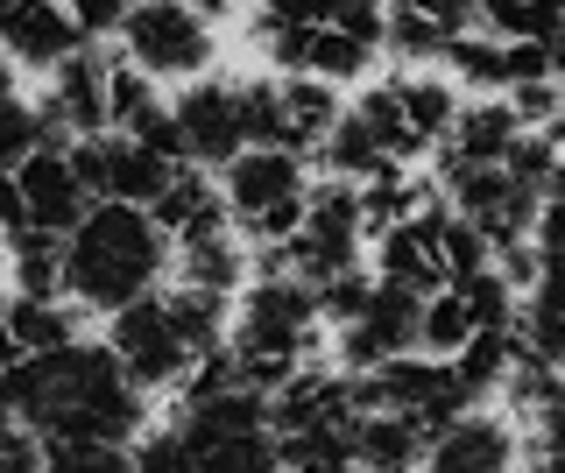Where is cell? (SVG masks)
<instances>
[{"label":"cell","instance_id":"7","mask_svg":"<svg viewBox=\"0 0 565 473\" xmlns=\"http://www.w3.org/2000/svg\"><path fill=\"white\" fill-rule=\"evenodd\" d=\"M438 178H446L452 213L481 226L494 255L537 234V184H523L509 163H438Z\"/></svg>","mask_w":565,"mask_h":473},{"label":"cell","instance_id":"28","mask_svg":"<svg viewBox=\"0 0 565 473\" xmlns=\"http://www.w3.org/2000/svg\"><path fill=\"white\" fill-rule=\"evenodd\" d=\"M276 466H297V473H340V466H353L347 424H311V431H282V438H276Z\"/></svg>","mask_w":565,"mask_h":473},{"label":"cell","instance_id":"30","mask_svg":"<svg viewBox=\"0 0 565 473\" xmlns=\"http://www.w3.org/2000/svg\"><path fill=\"white\" fill-rule=\"evenodd\" d=\"M35 142H50V135H43V114H35L29 99L8 85V93H0V170H14Z\"/></svg>","mask_w":565,"mask_h":473},{"label":"cell","instance_id":"20","mask_svg":"<svg viewBox=\"0 0 565 473\" xmlns=\"http://www.w3.org/2000/svg\"><path fill=\"white\" fill-rule=\"evenodd\" d=\"M340 120V85L311 78V72H290L276 78V142L311 155L318 142H326V128Z\"/></svg>","mask_w":565,"mask_h":473},{"label":"cell","instance_id":"21","mask_svg":"<svg viewBox=\"0 0 565 473\" xmlns=\"http://www.w3.org/2000/svg\"><path fill=\"white\" fill-rule=\"evenodd\" d=\"M149 219L163 226V240L177 248V240L205 234V226H226V198H220L212 178H199V170H170V184L149 198Z\"/></svg>","mask_w":565,"mask_h":473},{"label":"cell","instance_id":"23","mask_svg":"<svg viewBox=\"0 0 565 473\" xmlns=\"http://www.w3.org/2000/svg\"><path fill=\"white\" fill-rule=\"evenodd\" d=\"M177 269H184L191 290L234 297L247 283V255H241V240H234V219H226V226H205V234H191V240H177Z\"/></svg>","mask_w":565,"mask_h":473},{"label":"cell","instance_id":"10","mask_svg":"<svg viewBox=\"0 0 565 473\" xmlns=\"http://www.w3.org/2000/svg\"><path fill=\"white\" fill-rule=\"evenodd\" d=\"M516 460H523V431L509 417L481 410V402L452 410L431 431V445H424V466H438V473H509Z\"/></svg>","mask_w":565,"mask_h":473},{"label":"cell","instance_id":"39","mask_svg":"<svg viewBox=\"0 0 565 473\" xmlns=\"http://www.w3.org/2000/svg\"><path fill=\"white\" fill-rule=\"evenodd\" d=\"M14 361H22V346H14V332H8V319H0V375H8Z\"/></svg>","mask_w":565,"mask_h":473},{"label":"cell","instance_id":"19","mask_svg":"<svg viewBox=\"0 0 565 473\" xmlns=\"http://www.w3.org/2000/svg\"><path fill=\"white\" fill-rule=\"evenodd\" d=\"M516 135H523V120L509 107V93L502 99H459L452 128L438 135V149H446L438 163H502Z\"/></svg>","mask_w":565,"mask_h":473},{"label":"cell","instance_id":"18","mask_svg":"<svg viewBox=\"0 0 565 473\" xmlns=\"http://www.w3.org/2000/svg\"><path fill=\"white\" fill-rule=\"evenodd\" d=\"M347 445H353V466H375V473H396V466H424V445L431 431L403 410H382V402H361L347 417Z\"/></svg>","mask_w":565,"mask_h":473},{"label":"cell","instance_id":"5","mask_svg":"<svg viewBox=\"0 0 565 473\" xmlns=\"http://www.w3.org/2000/svg\"><path fill=\"white\" fill-rule=\"evenodd\" d=\"M361 234H367V226H361V198H353L347 178H332V184L311 191L305 213H297V226L269 248V269H290V276H305V283H326V276L353 269Z\"/></svg>","mask_w":565,"mask_h":473},{"label":"cell","instance_id":"13","mask_svg":"<svg viewBox=\"0 0 565 473\" xmlns=\"http://www.w3.org/2000/svg\"><path fill=\"white\" fill-rule=\"evenodd\" d=\"M8 178H14V191H22V219L29 226H50V234H71L78 213L93 205L78 163H71V142H35Z\"/></svg>","mask_w":565,"mask_h":473},{"label":"cell","instance_id":"32","mask_svg":"<svg viewBox=\"0 0 565 473\" xmlns=\"http://www.w3.org/2000/svg\"><path fill=\"white\" fill-rule=\"evenodd\" d=\"M509 107H516L523 128H552V120L565 114V93L552 78H523V85H509Z\"/></svg>","mask_w":565,"mask_h":473},{"label":"cell","instance_id":"25","mask_svg":"<svg viewBox=\"0 0 565 473\" xmlns=\"http://www.w3.org/2000/svg\"><path fill=\"white\" fill-rule=\"evenodd\" d=\"M353 198H361V226H367V234H382V226L417 219L424 205H431V191L403 178V163H382L375 178H361V184H353Z\"/></svg>","mask_w":565,"mask_h":473},{"label":"cell","instance_id":"38","mask_svg":"<svg viewBox=\"0 0 565 473\" xmlns=\"http://www.w3.org/2000/svg\"><path fill=\"white\" fill-rule=\"evenodd\" d=\"M537 424H565V367H558V389H552V402L537 410Z\"/></svg>","mask_w":565,"mask_h":473},{"label":"cell","instance_id":"9","mask_svg":"<svg viewBox=\"0 0 565 473\" xmlns=\"http://www.w3.org/2000/svg\"><path fill=\"white\" fill-rule=\"evenodd\" d=\"M177 142H184V163H205V170H220L226 155H241L247 149V120H241V85L234 78H191L184 93H177Z\"/></svg>","mask_w":565,"mask_h":473},{"label":"cell","instance_id":"35","mask_svg":"<svg viewBox=\"0 0 565 473\" xmlns=\"http://www.w3.org/2000/svg\"><path fill=\"white\" fill-rule=\"evenodd\" d=\"M128 135H135V142H149L156 155H170V163H184V142H177V120H170L163 99H156V107H141V114L128 120Z\"/></svg>","mask_w":565,"mask_h":473},{"label":"cell","instance_id":"2","mask_svg":"<svg viewBox=\"0 0 565 473\" xmlns=\"http://www.w3.org/2000/svg\"><path fill=\"white\" fill-rule=\"evenodd\" d=\"M318 297L305 276L290 269H269L262 283L241 290V319H234V361H241V381H255L262 396L276 389L290 367H305V354L318 346Z\"/></svg>","mask_w":565,"mask_h":473},{"label":"cell","instance_id":"34","mask_svg":"<svg viewBox=\"0 0 565 473\" xmlns=\"http://www.w3.org/2000/svg\"><path fill=\"white\" fill-rule=\"evenodd\" d=\"M537 234H544V248H565V155L537 184Z\"/></svg>","mask_w":565,"mask_h":473},{"label":"cell","instance_id":"14","mask_svg":"<svg viewBox=\"0 0 565 473\" xmlns=\"http://www.w3.org/2000/svg\"><path fill=\"white\" fill-rule=\"evenodd\" d=\"M473 22H481V0H396L382 8V43L411 64H438Z\"/></svg>","mask_w":565,"mask_h":473},{"label":"cell","instance_id":"24","mask_svg":"<svg viewBox=\"0 0 565 473\" xmlns=\"http://www.w3.org/2000/svg\"><path fill=\"white\" fill-rule=\"evenodd\" d=\"M388 99H396V114H403V135H411V149H438V135L452 128V114H459V93L446 78H396L388 85Z\"/></svg>","mask_w":565,"mask_h":473},{"label":"cell","instance_id":"1","mask_svg":"<svg viewBox=\"0 0 565 473\" xmlns=\"http://www.w3.org/2000/svg\"><path fill=\"white\" fill-rule=\"evenodd\" d=\"M170 269V240L149 219V205L93 198L64 234V297L85 311H120L128 297L156 290Z\"/></svg>","mask_w":565,"mask_h":473},{"label":"cell","instance_id":"41","mask_svg":"<svg viewBox=\"0 0 565 473\" xmlns=\"http://www.w3.org/2000/svg\"><path fill=\"white\" fill-rule=\"evenodd\" d=\"M0 8H8V0H0Z\"/></svg>","mask_w":565,"mask_h":473},{"label":"cell","instance_id":"31","mask_svg":"<svg viewBox=\"0 0 565 473\" xmlns=\"http://www.w3.org/2000/svg\"><path fill=\"white\" fill-rule=\"evenodd\" d=\"M353 114L367 120V128H375V142L388 149V163H411V135H403V114H396V99H388V85H375V93H361L353 99Z\"/></svg>","mask_w":565,"mask_h":473},{"label":"cell","instance_id":"36","mask_svg":"<svg viewBox=\"0 0 565 473\" xmlns=\"http://www.w3.org/2000/svg\"><path fill=\"white\" fill-rule=\"evenodd\" d=\"M64 8H71V22H78L85 36H114V22H120L128 0H64Z\"/></svg>","mask_w":565,"mask_h":473},{"label":"cell","instance_id":"12","mask_svg":"<svg viewBox=\"0 0 565 473\" xmlns=\"http://www.w3.org/2000/svg\"><path fill=\"white\" fill-rule=\"evenodd\" d=\"M417 304L424 297H411V290H396V283L375 276L367 304L340 325V367L347 375H367V367H382L388 354H411L417 346Z\"/></svg>","mask_w":565,"mask_h":473},{"label":"cell","instance_id":"27","mask_svg":"<svg viewBox=\"0 0 565 473\" xmlns=\"http://www.w3.org/2000/svg\"><path fill=\"white\" fill-rule=\"evenodd\" d=\"M311 155H318V163L332 170V178H347V184L375 178V170L388 163V149L375 142V128H367L361 114H340V120H332V128H326V142H318Z\"/></svg>","mask_w":565,"mask_h":473},{"label":"cell","instance_id":"33","mask_svg":"<svg viewBox=\"0 0 565 473\" xmlns=\"http://www.w3.org/2000/svg\"><path fill=\"white\" fill-rule=\"evenodd\" d=\"M43 466V438H35L22 417L0 410V473H35Z\"/></svg>","mask_w":565,"mask_h":473},{"label":"cell","instance_id":"37","mask_svg":"<svg viewBox=\"0 0 565 473\" xmlns=\"http://www.w3.org/2000/svg\"><path fill=\"white\" fill-rule=\"evenodd\" d=\"M8 226H22V191H14V178L0 170V234H8Z\"/></svg>","mask_w":565,"mask_h":473},{"label":"cell","instance_id":"40","mask_svg":"<svg viewBox=\"0 0 565 473\" xmlns=\"http://www.w3.org/2000/svg\"><path fill=\"white\" fill-rule=\"evenodd\" d=\"M0 276H8V234H0Z\"/></svg>","mask_w":565,"mask_h":473},{"label":"cell","instance_id":"22","mask_svg":"<svg viewBox=\"0 0 565 473\" xmlns=\"http://www.w3.org/2000/svg\"><path fill=\"white\" fill-rule=\"evenodd\" d=\"M523 346L565 367V248H544L530 269V304H523Z\"/></svg>","mask_w":565,"mask_h":473},{"label":"cell","instance_id":"6","mask_svg":"<svg viewBox=\"0 0 565 473\" xmlns=\"http://www.w3.org/2000/svg\"><path fill=\"white\" fill-rule=\"evenodd\" d=\"M106 346H114V361L128 367V375L141 381V389H184V375L199 367V346L177 332V319H170V297L163 290H141V297H128L120 311H106Z\"/></svg>","mask_w":565,"mask_h":473},{"label":"cell","instance_id":"16","mask_svg":"<svg viewBox=\"0 0 565 473\" xmlns=\"http://www.w3.org/2000/svg\"><path fill=\"white\" fill-rule=\"evenodd\" d=\"M85 43V29L71 22L64 0H8L0 8V50L29 72H57L71 50Z\"/></svg>","mask_w":565,"mask_h":473},{"label":"cell","instance_id":"3","mask_svg":"<svg viewBox=\"0 0 565 473\" xmlns=\"http://www.w3.org/2000/svg\"><path fill=\"white\" fill-rule=\"evenodd\" d=\"M226 219H234V234L262 240V248H276L282 234L297 226L311 198V178H305V155L297 149H276V142H247L241 155H226Z\"/></svg>","mask_w":565,"mask_h":473},{"label":"cell","instance_id":"4","mask_svg":"<svg viewBox=\"0 0 565 473\" xmlns=\"http://www.w3.org/2000/svg\"><path fill=\"white\" fill-rule=\"evenodd\" d=\"M114 36H120V57L141 64L156 85L199 78L205 64L220 57V22H205L191 0H128Z\"/></svg>","mask_w":565,"mask_h":473},{"label":"cell","instance_id":"29","mask_svg":"<svg viewBox=\"0 0 565 473\" xmlns=\"http://www.w3.org/2000/svg\"><path fill=\"white\" fill-rule=\"evenodd\" d=\"M262 14H290V22H340L353 36L382 43V0H262Z\"/></svg>","mask_w":565,"mask_h":473},{"label":"cell","instance_id":"11","mask_svg":"<svg viewBox=\"0 0 565 473\" xmlns=\"http://www.w3.org/2000/svg\"><path fill=\"white\" fill-rule=\"evenodd\" d=\"M106 50H93V43H78L71 57L50 72V93H43V135L50 142H78V135H99V128H114V114H106Z\"/></svg>","mask_w":565,"mask_h":473},{"label":"cell","instance_id":"15","mask_svg":"<svg viewBox=\"0 0 565 473\" xmlns=\"http://www.w3.org/2000/svg\"><path fill=\"white\" fill-rule=\"evenodd\" d=\"M353 410H361L353 375H332V367H290V375L269 389V438L311 431V424H347Z\"/></svg>","mask_w":565,"mask_h":473},{"label":"cell","instance_id":"8","mask_svg":"<svg viewBox=\"0 0 565 473\" xmlns=\"http://www.w3.org/2000/svg\"><path fill=\"white\" fill-rule=\"evenodd\" d=\"M71 163H78V178L93 198H120V205H149L156 191L170 184V155H156L149 142H135L128 128H114V135H78L71 142Z\"/></svg>","mask_w":565,"mask_h":473},{"label":"cell","instance_id":"17","mask_svg":"<svg viewBox=\"0 0 565 473\" xmlns=\"http://www.w3.org/2000/svg\"><path fill=\"white\" fill-rule=\"evenodd\" d=\"M375 276H382V283H396V290H411V297H431L438 283H452L446 255H438V234H431V205H424L417 219H403V226H382Z\"/></svg>","mask_w":565,"mask_h":473},{"label":"cell","instance_id":"26","mask_svg":"<svg viewBox=\"0 0 565 473\" xmlns=\"http://www.w3.org/2000/svg\"><path fill=\"white\" fill-rule=\"evenodd\" d=\"M14 332V346L22 354H50V346H64V340H78V311L64 304V297H22L14 290V304L0 311Z\"/></svg>","mask_w":565,"mask_h":473}]
</instances>
